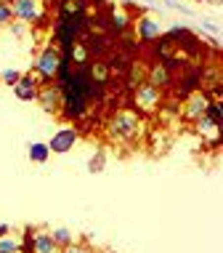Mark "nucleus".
<instances>
[{"mask_svg":"<svg viewBox=\"0 0 223 253\" xmlns=\"http://www.w3.org/2000/svg\"><path fill=\"white\" fill-rule=\"evenodd\" d=\"M11 13L16 22L27 27H43L51 19V8L45 0H11Z\"/></svg>","mask_w":223,"mask_h":253,"instance_id":"nucleus-2","label":"nucleus"},{"mask_svg":"<svg viewBox=\"0 0 223 253\" xmlns=\"http://www.w3.org/2000/svg\"><path fill=\"white\" fill-rule=\"evenodd\" d=\"M191 131L197 133L199 139H205L207 144H215V147L221 144V126H218V123H213L207 115H202L199 120L191 123Z\"/></svg>","mask_w":223,"mask_h":253,"instance_id":"nucleus-12","label":"nucleus"},{"mask_svg":"<svg viewBox=\"0 0 223 253\" xmlns=\"http://www.w3.org/2000/svg\"><path fill=\"white\" fill-rule=\"evenodd\" d=\"M106 131H109L112 141H117L123 147H133L138 139H144L146 118L138 115L133 107H120L109 118V123H106Z\"/></svg>","mask_w":223,"mask_h":253,"instance_id":"nucleus-1","label":"nucleus"},{"mask_svg":"<svg viewBox=\"0 0 223 253\" xmlns=\"http://www.w3.org/2000/svg\"><path fill=\"white\" fill-rule=\"evenodd\" d=\"M24 248V232H13L8 229L3 237H0V253H13Z\"/></svg>","mask_w":223,"mask_h":253,"instance_id":"nucleus-14","label":"nucleus"},{"mask_svg":"<svg viewBox=\"0 0 223 253\" xmlns=\"http://www.w3.org/2000/svg\"><path fill=\"white\" fill-rule=\"evenodd\" d=\"M144 80L146 83H152L154 88H170L173 85V80H175V75H173V70L167 64H162V61H154L152 67L146 70V75H144Z\"/></svg>","mask_w":223,"mask_h":253,"instance_id":"nucleus-10","label":"nucleus"},{"mask_svg":"<svg viewBox=\"0 0 223 253\" xmlns=\"http://www.w3.org/2000/svg\"><path fill=\"white\" fill-rule=\"evenodd\" d=\"M13 253H27V251H24V248H22V251H13Z\"/></svg>","mask_w":223,"mask_h":253,"instance_id":"nucleus-27","label":"nucleus"},{"mask_svg":"<svg viewBox=\"0 0 223 253\" xmlns=\"http://www.w3.org/2000/svg\"><path fill=\"white\" fill-rule=\"evenodd\" d=\"M62 253H96V251H93L85 240H72L69 245H64V248H62Z\"/></svg>","mask_w":223,"mask_h":253,"instance_id":"nucleus-19","label":"nucleus"},{"mask_svg":"<svg viewBox=\"0 0 223 253\" xmlns=\"http://www.w3.org/2000/svg\"><path fill=\"white\" fill-rule=\"evenodd\" d=\"M51 232V237H53V243L59 245V248H64V245H69L74 240V235L66 227H56V229H48Z\"/></svg>","mask_w":223,"mask_h":253,"instance_id":"nucleus-16","label":"nucleus"},{"mask_svg":"<svg viewBox=\"0 0 223 253\" xmlns=\"http://www.w3.org/2000/svg\"><path fill=\"white\" fill-rule=\"evenodd\" d=\"M202 30L210 32V35H215V40H221V27L218 22H210V19H202Z\"/></svg>","mask_w":223,"mask_h":253,"instance_id":"nucleus-23","label":"nucleus"},{"mask_svg":"<svg viewBox=\"0 0 223 253\" xmlns=\"http://www.w3.org/2000/svg\"><path fill=\"white\" fill-rule=\"evenodd\" d=\"M101 163H104V149H98V155L91 160V173H98V170H101Z\"/></svg>","mask_w":223,"mask_h":253,"instance_id":"nucleus-25","label":"nucleus"},{"mask_svg":"<svg viewBox=\"0 0 223 253\" xmlns=\"http://www.w3.org/2000/svg\"><path fill=\"white\" fill-rule=\"evenodd\" d=\"M221 104H223L221 99H210V104H207V109H205V115H207L213 123H218V126L223 123V107H221Z\"/></svg>","mask_w":223,"mask_h":253,"instance_id":"nucleus-17","label":"nucleus"},{"mask_svg":"<svg viewBox=\"0 0 223 253\" xmlns=\"http://www.w3.org/2000/svg\"><path fill=\"white\" fill-rule=\"evenodd\" d=\"M133 109H136L138 115H154L162 109V91L159 88H154L152 83H146V80H141V83L133 88Z\"/></svg>","mask_w":223,"mask_h":253,"instance_id":"nucleus-4","label":"nucleus"},{"mask_svg":"<svg viewBox=\"0 0 223 253\" xmlns=\"http://www.w3.org/2000/svg\"><path fill=\"white\" fill-rule=\"evenodd\" d=\"M210 99H213V96L205 91V88H197V91L186 93V96L181 99V104H178V115H181V120H186V123L199 120L202 115H205L207 104H210Z\"/></svg>","mask_w":223,"mask_h":253,"instance_id":"nucleus-5","label":"nucleus"},{"mask_svg":"<svg viewBox=\"0 0 223 253\" xmlns=\"http://www.w3.org/2000/svg\"><path fill=\"white\" fill-rule=\"evenodd\" d=\"M59 67H62V51H59L56 45H43V48L35 53V61H32V72L37 75L40 85L56 83Z\"/></svg>","mask_w":223,"mask_h":253,"instance_id":"nucleus-3","label":"nucleus"},{"mask_svg":"<svg viewBox=\"0 0 223 253\" xmlns=\"http://www.w3.org/2000/svg\"><path fill=\"white\" fill-rule=\"evenodd\" d=\"M27 157H30V163H37V166H45L51 157V149L45 141H32L30 147H27Z\"/></svg>","mask_w":223,"mask_h":253,"instance_id":"nucleus-15","label":"nucleus"},{"mask_svg":"<svg viewBox=\"0 0 223 253\" xmlns=\"http://www.w3.org/2000/svg\"><path fill=\"white\" fill-rule=\"evenodd\" d=\"M13 22V13H11V3H0V27H8Z\"/></svg>","mask_w":223,"mask_h":253,"instance_id":"nucleus-21","label":"nucleus"},{"mask_svg":"<svg viewBox=\"0 0 223 253\" xmlns=\"http://www.w3.org/2000/svg\"><path fill=\"white\" fill-rule=\"evenodd\" d=\"M133 32H136V40L138 43H157V40L165 35V27L159 24V19L154 13H138L133 19Z\"/></svg>","mask_w":223,"mask_h":253,"instance_id":"nucleus-6","label":"nucleus"},{"mask_svg":"<svg viewBox=\"0 0 223 253\" xmlns=\"http://www.w3.org/2000/svg\"><path fill=\"white\" fill-rule=\"evenodd\" d=\"M8 30H11V35H16V38H24L30 27H27V24H22V22H16V19H13V22L8 24Z\"/></svg>","mask_w":223,"mask_h":253,"instance_id":"nucleus-24","label":"nucleus"},{"mask_svg":"<svg viewBox=\"0 0 223 253\" xmlns=\"http://www.w3.org/2000/svg\"><path fill=\"white\" fill-rule=\"evenodd\" d=\"M0 3H11V0H0Z\"/></svg>","mask_w":223,"mask_h":253,"instance_id":"nucleus-28","label":"nucleus"},{"mask_svg":"<svg viewBox=\"0 0 223 253\" xmlns=\"http://www.w3.org/2000/svg\"><path fill=\"white\" fill-rule=\"evenodd\" d=\"M11 229V224H0V237H3L5 235V232H8Z\"/></svg>","mask_w":223,"mask_h":253,"instance_id":"nucleus-26","label":"nucleus"},{"mask_svg":"<svg viewBox=\"0 0 223 253\" xmlns=\"http://www.w3.org/2000/svg\"><path fill=\"white\" fill-rule=\"evenodd\" d=\"M35 101L43 107V112H48V115H62V88H59L56 83L40 85Z\"/></svg>","mask_w":223,"mask_h":253,"instance_id":"nucleus-9","label":"nucleus"},{"mask_svg":"<svg viewBox=\"0 0 223 253\" xmlns=\"http://www.w3.org/2000/svg\"><path fill=\"white\" fill-rule=\"evenodd\" d=\"M162 5H165V8L178 11V13H184V16H189V13H191V8H189V5H184V3H178V0H162Z\"/></svg>","mask_w":223,"mask_h":253,"instance_id":"nucleus-22","label":"nucleus"},{"mask_svg":"<svg viewBox=\"0 0 223 253\" xmlns=\"http://www.w3.org/2000/svg\"><path fill=\"white\" fill-rule=\"evenodd\" d=\"M24 251L27 253H62V248L53 243L51 232L43 227H30L24 232Z\"/></svg>","mask_w":223,"mask_h":253,"instance_id":"nucleus-7","label":"nucleus"},{"mask_svg":"<svg viewBox=\"0 0 223 253\" xmlns=\"http://www.w3.org/2000/svg\"><path fill=\"white\" fill-rule=\"evenodd\" d=\"M19 78H22V72H19V70H0V83H5L11 88L19 83Z\"/></svg>","mask_w":223,"mask_h":253,"instance_id":"nucleus-20","label":"nucleus"},{"mask_svg":"<svg viewBox=\"0 0 223 253\" xmlns=\"http://www.w3.org/2000/svg\"><path fill=\"white\" fill-rule=\"evenodd\" d=\"M85 72H88V78H91V83L96 85V88H104L106 83H109V78H112V72H109V64H106L104 59H96V61H91V64L85 67Z\"/></svg>","mask_w":223,"mask_h":253,"instance_id":"nucleus-13","label":"nucleus"},{"mask_svg":"<svg viewBox=\"0 0 223 253\" xmlns=\"http://www.w3.org/2000/svg\"><path fill=\"white\" fill-rule=\"evenodd\" d=\"M37 91H40V80L35 72H24L22 78H19V83L13 85V96L22 99V101H35L37 99Z\"/></svg>","mask_w":223,"mask_h":253,"instance_id":"nucleus-11","label":"nucleus"},{"mask_svg":"<svg viewBox=\"0 0 223 253\" xmlns=\"http://www.w3.org/2000/svg\"><path fill=\"white\" fill-rule=\"evenodd\" d=\"M112 24H114V30L117 32H123L127 24H130V16L123 11V8H114V13H112Z\"/></svg>","mask_w":223,"mask_h":253,"instance_id":"nucleus-18","label":"nucleus"},{"mask_svg":"<svg viewBox=\"0 0 223 253\" xmlns=\"http://www.w3.org/2000/svg\"><path fill=\"white\" fill-rule=\"evenodd\" d=\"M77 139H80L77 128H74V126H64V128H59V131L51 136V141H45V144H48L51 155H66V152H72V149H74Z\"/></svg>","mask_w":223,"mask_h":253,"instance_id":"nucleus-8","label":"nucleus"}]
</instances>
